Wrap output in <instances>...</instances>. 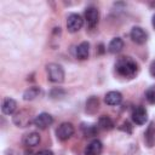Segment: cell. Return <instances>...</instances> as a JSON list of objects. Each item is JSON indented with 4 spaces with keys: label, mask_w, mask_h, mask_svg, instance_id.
<instances>
[{
    "label": "cell",
    "mask_w": 155,
    "mask_h": 155,
    "mask_svg": "<svg viewBox=\"0 0 155 155\" xmlns=\"http://www.w3.org/2000/svg\"><path fill=\"white\" fill-rule=\"evenodd\" d=\"M131 116H132V120H133V122L136 125H144L147 122V120H148V113H147L145 108L140 107V105L136 107L132 110Z\"/></svg>",
    "instance_id": "ba28073f"
},
{
    "label": "cell",
    "mask_w": 155,
    "mask_h": 155,
    "mask_svg": "<svg viewBox=\"0 0 155 155\" xmlns=\"http://www.w3.org/2000/svg\"><path fill=\"white\" fill-rule=\"evenodd\" d=\"M35 155H54V154H53V151H51V150H48V149H44V150L38 151Z\"/></svg>",
    "instance_id": "603a6c76"
},
{
    "label": "cell",
    "mask_w": 155,
    "mask_h": 155,
    "mask_svg": "<svg viewBox=\"0 0 155 155\" xmlns=\"http://www.w3.org/2000/svg\"><path fill=\"white\" fill-rule=\"evenodd\" d=\"M122 48H124V41L121 38H114L108 45V51L113 54L119 53Z\"/></svg>",
    "instance_id": "9a60e30c"
},
{
    "label": "cell",
    "mask_w": 155,
    "mask_h": 155,
    "mask_svg": "<svg viewBox=\"0 0 155 155\" xmlns=\"http://www.w3.org/2000/svg\"><path fill=\"white\" fill-rule=\"evenodd\" d=\"M98 126L102 128V130H105V131H110V130H113L114 128V121L109 117V116H107V115H103V116H101L99 117V120H98Z\"/></svg>",
    "instance_id": "e0dca14e"
},
{
    "label": "cell",
    "mask_w": 155,
    "mask_h": 155,
    "mask_svg": "<svg viewBox=\"0 0 155 155\" xmlns=\"http://www.w3.org/2000/svg\"><path fill=\"white\" fill-rule=\"evenodd\" d=\"M151 23H153V27H154V29H155V15H154L153 18H151Z\"/></svg>",
    "instance_id": "d4e9b609"
},
{
    "label": "cell",
    "mask_w": 155,
    "mask_h": 155,
    "mask_svg": "<svg viewBox=\"0 0 155 155\" xmlns=\"http://www.w3.org/2000/svg\"><path fill=\"white\" fill-rule=\"evenodd\" d=\"M149 71H150V75L155 78V61L151 62V64H150V67H149Z\"/></svg>",
    "instance_id": "cb8c5ba5"
},
{
    "label": "cell",
    "mask_w": 155,
    "mask_h": 155,
    "mask_svg": "<svg viewBox=\"0 0 155 155\" xmlns=\"http://www.w3.org/2000/svg\"><path fill=\"white\" fill-rule=\"evenodd\" d=\"M39 94H40V88L36 87V86H33V87H29L28 90L24 91V93H23V99H24V101H33V99H35Z\"/></svg>",
    "instance_id": "ac0fdd59"
},
{
    "label": "cell",
    "mask_w": 155,
    "mask_h": 155,
    "mask_svg": "<svg viewBox=\"0 0 155 155\" xmlns=\"http://www.w3.org/2000/svg\"><path fill=\"white\" fill-rule=\"evenodd\" d=\"M16 108H17V103H16L15 99L7 97V98H5V99L2 101V104H1V111H2V114H5V115H11V114L15 113Z\"/></svg>",
    "instance_id": "8fae6325"
},
{
    "label": "cell",
    "mask_w": 155,
    "mask_h": 155,
    "mask_svg": "<svg viewBox=\"0 0 155 155\" xmlns=\"http://www.w3.org/2000/svg\"><path fill=\"white\" fill-rule=\"evenodd\" d=\"M115 69L119 75L126 78V79H132L137 75L138 73V64L137 62L130 57V56H122L120 57L116 63H115Z\"/></svg>",
    "instance_id": "6da1fadb"
},
{
    "label": "cell",
    "mask_w": 155,
    "mask_h": 155,
    "mask_svg": "<svg viewBox=\"0 0 155 155\" xmlns=\"http://www.w3.org/2000/svg\"><path fill=\"white\" fill-rule=\"evenodd\" d=\"M52 122H53V117L48 113H41V114L36 115L35 119L33 120L34 126H36L40 130H46L48 126L52 125Z\"/></svg>",
    "instance_id": "5b68a950"
},
{
    "label": "cell",
    "mask_w": 155,
    "mask_h": 155,
    "mask_svg": "<svg viewBox=\"0 0 155 155\" xmlns=\"http://www.w3.org/2000/svg\"><path fill=\"white\" fill-rule=\"evenodd\" d=\"M13 122L18 127H27L30 124V116L27 111H18L13 116Z\"/></svg>",
    "instance_id": "7c38bea8"
},
{
    "label": "cell",
    "mask_w": 155,
    "mask_h": 155,
    "mask_svg": "<svg viewBox=\"0 0 155 155\" xmlns=\"http://www.w3.org/2000/svg\"><path fill=\"white\" fill-rule=\"evenodd\" d=\"M85 19L90 28H94L99 21V12L96 7L90 6L85 10Z\"/></svg>",
    "instance_id": "52a82bcc"
},
{
    "label": "cell",
    "mask_w": 155,
    "mask_h": 155,
    "mask_svg": "<svg viewBox=\"0 0 155 155\" xmlns=\"http://www.w3.org/2000/svg\"><path fill=\"white\" fill-rule=\"evenodd\" d=\"M104 102L108 105H119L122 102V94L119 91H110L104 96Z\"/></svg>",
    "instance_id": "30bf717a"
},
{
    "label": "cell",
    "mask_w": 155,
    "mask_h": 155,
    "mask_svg": "<svg viewBox=\"0 0 155 155\" xmlns=\"http://www.w3.org/2000/svg\"><path fill=\"white\" fill-rule=\"evenodd\" d=\"M145 98L150 104H155V85L150 86L147 91H145Z\"/></svg>",
    "instance_id": "44dd1931"
},
{
    "label": "cell",
    "mask_w": 155,
    "mask_h": 155,
    "mask_svg": "<svg viewBox=\"0 0 155 155\" xmlns=\"http://www.w3.org/2000/svg\"><path fill=\"white\" fill-rule=\"evenodd\" d=\"M48 80L53 84H61L64 80V69L57 63H50L46 65Z\"/></svg>",
    "instance_id": "7a4b0ae2"
},
{
    "label": "cell",
    "mask_w": 155,
    "mask_h": 155,
    "mask_svg": "<svg viewBox=\"0 0 155 155\" xmlns=\"http://www.w3.org/2000/svg\"><path fill=\"white\" fill-rule=\"evenodd\" d=\"M119 128H120L121 131H124V132H127V133H131V132H132V126H131V124H130L128 121H125Z\"/></svg>",
    "instance_id": "7402d4cb"
},
{
    "label": "cell",
    "mask_w": 155,
    "mask_h": 155,
    "mask_svg": "<svg viewBox=\"0 0 155 155\" xmlns=\"http://www.w3.org/2000/svg\"><path fill=\"white\" fill-rule=\"evenodd\" d=\"M88 53H90V44L87 41H84L78 45V47L75 50V56L78 59H81V61L87 59Z\"/></svg>",
    "instance_id": "5bb4252c"
},
{
    "label": "cell",
    "mask_w": 155,
    "mask_h": 155,
    "mask_svg": "<svg viewBox=\"0 0 155 155\" xmlns=\"http://www.w3.org/2000/svg\"><path fill=\"white\" fill-rule=\"evenodd\" d=\"M84 25V19L81 18L80 15L78 13H71L68 16V19H67V28H68V31L70 33H76L79 31Z\"/></svg>",
    "instance_id": "277c9868"
},
{
    "label": "cell",
    "mask_w": 155,
    "mask_h": 155,
    "mask_svg": "<svg viewBox=\"0 0 155 155\" xmlns=\"http://www.w3.org/2000/svg\"><path fill=\"white\" fill-rule=\"evenodd\" d=\"M74 126L70 122H63L58 126L57 131H56V136L59 140H68L73 134H74Z\"/></svg>",
    "instance_id": "3957f363"
},
{
    "label": "cell",
    "mask_w": 155,
    "mask_h": 155,
    "mask_svg": "<svg viewBox=\"0 0 155 155\" xmlns=\"http://www.w3.org/2000/svg\"><path fill=\"white\" fill-rule=\"evenodd\" d=\"M81 130H82V132H84V134L86 137H93V136H96L98 133V127L96 125H90V124L86 125V124H82Z\"/></svg>",
    "instance_id": "d6986e66"
},
{
    "label": "cell",
    "mask_w": 155,
    "mask_h": 155,
    "mask_svg": "<svg viewBox=\"0 0 155 155\" xmlns=\"http://www.w3.org/2000/svg\"><path fill=\"white\" fill-rule=\"evenodd\" d=\"M98 105H99L98 98H96V97H91V98L86 102V111L90 113V114H93V113L98 109Z\"/></svg>",
    "instance_id": "ffe728a7"
},
{
    "label": "cell",
    "mask_w": 155,
    "mask_h": 155,
    "mask_svg": "<svg viewBox=\"0 0 155 155\" xmlns=\"http://www.w3.org/2000/svg\"><path fill=\"white\" fill-rule=\"evenodd\" d=\"M144 140L149 148H151L155 144V126L153 122L148 126V128L144 133Z\"/></svg>",
    "instance_id": "2e32d148"
},
{
    "label": "cell",
    "mask_w": 155,
    "mask_h": 155,
    "mask_svg": "<svg viewBox=\"0 0 155 155\" xmlns=\"http://www.w3.org/2000/svg\"><path fill=\"white\" fill-rule=\"evenodd\" d=\"M22 142L25 147H35L40 143V134L38 132H29L23 136Z\"/></svg>",
    "instance_id": "4fadbf2b"
},
{
    "label": "cell",
    "mask_w": 155,
    "mask_h": 155,
    "mask_svg": "<svg viewBox=\"0 0 155 155\" xmlns=\"http://www.w3.org/2000/svg\"><path fill=\"white\" fill-rule=\"evenodd\" d=\"M103 150V143L99 139L91 140L85 148V155H101Z\"/></svg>",
    "instance_id": "9c48e42d"
},
{
    "label": "cell",
    "mask_w": 155,
    "mask_h": 155,
    "mask_svg": "<svg viewBox=\"0 0 155 155\" xmlns=\"http://www.w3.org/2000/svg\"><path fill=\"white\" fill-rule=\"evenodd\" d=\"M130 36H131L132 41L136 42V44H138V45H143V44H145L147 40H148V34H147V31H145L143 28H140V27H133V28L131 29Z\"/></svg>",
    "instance_id": "8992f818"
}]
</instances>
